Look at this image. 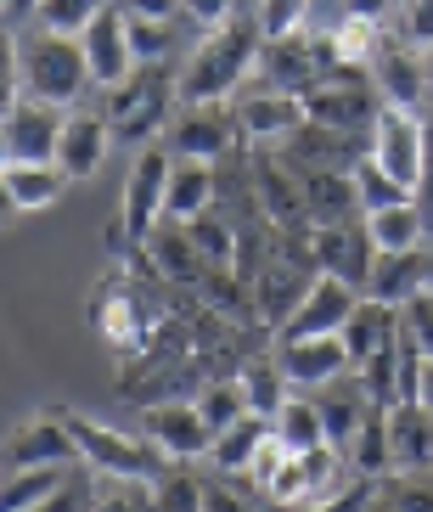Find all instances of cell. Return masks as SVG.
Listing matches in <instances>:
<instances>
[{
    "mask_svg": "<svg viewBox=\"0 0 433 512\" xmlns=\"http://www.w3.org/2000/svg\"><path fill=\"white\" fill-rule=\"evenodd\" d=\"M259 490H265L270 501H310V462H304V451H287L282 467H276Z\"/></svg>",
    "mask_w": 433,
    "mask_h": 512,
    "instance_id": "ab89813d",
    "label": "cell"
},
{
    "mask_svg": "<svg viewBox=\"0 0 433 512\" xmlns=\"http://www.w3.org/2000/svg\"><path fill=\"white\" fill-rule=\"evenodd\" d=\"M17 85L23 96H40V102H57V107H79L85 91L96 85L90 79V62H85V46L74 34H51V29H34L29 40H17Z\"/></svg>",
    "mask_w": 433,
    "mask_h": 512,
    "instance_id": "7a4b0ae2",
    "label": "cell"
},
{
    "mask_svg": "<svg viewBox=\"0 0 433 512\" xmlns=\"http://www.w3.org/2000/svg\"><path fill=\"white\" fill-rule=\"evenodd\" d=\"M366 152L389 169L405 192H417L422 169H428V124L417 119V107L383 102L377 107V119H372V141H366Z\"/></svg>",
    "mask_w": 433,
    "mask_h": 512,
    "instance_id": "5b68a950",
    "label": "cell"
},
{
    "mask_svg": "<svg viewBox=\"0 0 433 512\" xmlns=\"http://www.w3.org/2000/svg\"><path fill=\"white\" fill-rule=\"evenodd\" d=\"M6 462L12 467H85V456H79V439L68 428V417L51 411V417H29L17 428L12 445H6Z\"/></svg>",
    "mask_w": 433,
    "mask_h": 512,
    "instance_id": "e0dca14e",
    "label": "cell"
},
{
    "mask_svg": "<svg viewBox=\"0 0 433 512\" xmlns=\"http://www.w3.org/2000/svg\"><path fill=\"white\" fill-rule=\"evenodd\" d=\"M254 186H259V203H265V214H270L282 231L315 220V214H310V197H304V181H293L282 164L259 158V164H254Z\"/></svg>",
    "mask_w": 433,
    "mask_h": 512,
    "instance_id": "484cf974",
    "label": "cell"
},
{
    "mask_svg": "<svg viewBox=\"0 0 433 512\" xmlns=\"http://www.w3.org/2000/svg\"><path fill=\"white\" fill-rule=\"evenodd\" d=\"M79 46H85V62H90L96 91H119L124 79L141 68V62H135V46H130V12H124L119 0H113V6H107V12L79 34Z\"/></svg>",
    "mask_w": 433,
    "mask_h": 512,
    "instance_id": "9c48e42d",
    "label": "cell"
},
{
    "mask_svg": "<svg viewBox=\"0 0 433 512\" xmlns=\"http://www.w3.org/2000/svg\"><path fill=\"white\" fill-rule=\"evenodd\" d=\"M147 248H152V259L164 265V276H186V271H197V259H203L186 226H180V231H152Z\"/></svg>",
    "mask_w": 433,
    "mask_h": 512,
    "instance_id": "f35d334b",
    "label": "cell"
},
{
    "mask_svg": "<svg viewBox=\"0 0 433 512\" xmlns=\"http://www.w3.org/2000/svg\"><path fill=\"white\" fill-rule=\"evenodd\" d=\"M344 344H349V361L355 366L383 355V349H394L400 344V304L366 293V299L355 304V316L344 321Z\"/></svg>",
    "mask_w": 433,
    "mask_h": 512,
    "instance_id": "d6986e66",
    "label": "cell"
},
{
    "mask_svg": "<svg viewBox=\"0 0 433 512\" xmlns=\"http://www.w3.org/2000/svg\"><path fill=\"white\" fill-rule=\"evenodd\" d=\"M6 6H12V17H34V12H40V0H6Z\"/></svg>",
    "mask_w": 433,
    "mask_h": 512,
    "instance_id": "f907efd6",
    "label": "cell"
},
{
    "mask_svg": "<svg viewBox=\"0 0 433 512\" xmlns=\"http://www.w3.org/2000/svg\"><path fill=\"white\" fill-rule=\"evenodd\" d=\"M310 259H315V271L344 276V282L366 287L372 282V265H377V242L366 237V226H349V220H315Z\"/></svg>",
    "mask_w": 433,
    "mask_h": 512,
    "instance_id": "8fae6325",
    "label": "cell"
},
{
    "mask_svg": "<svg viewBox=\"0 0 433 512\" xmlns=\"http://www.w3.org/2000/svg\"><path fill=\"white\" fill-rule=\"evenodd\" d=\"M0 181H6V197H12L17 214H34V209H51V203L68 192V169L62 164H29V158H6Z\"/></svg>",
    "mask_w": 433,
    "mask_h": 512,
    "instance_id": "603a6c76",
    "label": "cell"
},
{
    "mask_svg": "<svg viewBox=\"0 0 433 512\" xmlns=\"http://www.w3.org/2000/svg\"><path fill=\"white\" fill-rule=\"evenodd\" d=\"M62 124H68V107H57V102H40V96H17V102H6V158L57 164Z\"/></svg>",
    "mask_w": 433,
    "mask_h": 512,
    "instance_id": "30bf717a",
    "label": "cell"
},
{
    "mask_svg": "<svg viewBox=\"0 0 433 512\" xmlns=\"http://www.w3.org/2000/svg\"><path fill=\"white\" fill-rule=\"evenodd\" d=\"M270 428H276V439H282L287 451H315V445H332L327 439V422H321V400L304 389L287 394V406L270 417Z\"/></svg>",
    "mask_w": 433,
    "mask_h": 512,
    "instance_id": "83f0119b",
    "label": "cell"
},
{
    "mask_svg": "<svg viewBox=\"0 0 433 512\" xmlns=\"http://www.w3.org/2000/svg\"><path fill=\"white\" fill-rule=\"evenodd\" d=\"M68 417V428H74L79 439V456H85V467L96 473V479H119V484H158L169 473V456L152 445L147 434L130 439L119 434L113 422H96V417H79V411H62Z\"/></svg>",
    "mask_w": 433,
    "mask_h": 512,
    "instance_id": "3957f363",
    "label": "cell"
},
{
    "mask_svg": "<svg viewBox=\"0 0 433 512\" xmlns=\"http://www.w3.org/2000/svg\"><path fill=\"white\" fill-rule=\"evenodd\" d=\"M349 181H355L360 214H366V209H383V203H400V197H411V192H405V186L389 175V169L377 164L372 152H366V158H355V169H349Z\"/></svg>",
    "mask_w": 433,
    "mask_h": 512,
    "instance_id": "d590c367",
    "label": "cell"
},
{
    "mask_svg": "<svg viewBox=\"0 0 433 512\" xmlns=\"http://www.w3.org/2000/svg\"><path fill=\"white\" fill-rule=\"evenodd\" d=\"M417 400L433 411V361H422V383H417Z\"/></svg>",
    "mask_w": 433,
    "mask_h": 512,
    "instance_id": "681fc988",
    "label": "cell"
},
{
    "mask_svg": "<svg viewBox=\"0 0 433 512\" xmlns=\"http://www.w3.org/2000/svg\"><path fill=\"white\" fill-rule=\"evenodd\" d=\"M400 332L433 361V293H428V287H422L417 299H405V304H400Z\"/></svg>",
    "mask_w": 433,
    "mask_h": 512,
    "instance_id": "7bdbcfd3",
    "label": "cell"
},
{
    "mask_svg": "<svg viewBox=\"0 0 433 512\" xmlns=\"http://www.w3.org/2000/svg\"><path fill=\"white\" fill-rule=\"evenodd\" d=\"M372 85L383 102L394 107H422L433 96V74H428V51L411 46V40H383L372 57Z\"/></svg>",
    "mask_w": 433,
    "mask_h": 512,
    "instance_id": "7c38bea8",
    "label": "cell"
},
{
    "mask_svg": "<svg viewBox=\"0 0 433 512\" xmlns=\"http://www.w3.org/2000/svg\"><path fill=\"white\" fill-rule=\"evenodd\" d=\"M141 434H147L169 462H197V456L214 451V434H220V428L203 417L197 400H158V406L141 411Z\"/></svg>",
    "mask_w": 433,
    "mask_h": 512,
    "instance_id": "52a82bcc",
    "label": "cell"
},
{
    "mask_svg": "<svg viewBox=\"0 0 433 512\" xmlns=\"http://www.w3.org/2000/svg\"><path fill=\"white\" fill-rule=\"evenodd\" d=\"M400 34H405V40H411V46L433 51V0H405Z\"/></svg>",
    "mask_w": 433,
    "mask_h": 512,
    "instance_id": "f6af8a7d",
    "label": "cell"
},
{
    "mask_svg": "<svg viewBox=\"0 0 433 512\" xmlns=\"http://www.w3.org/2000/svg\"><path fill=\"white\" fill-rule=\"evenodd\" d=\"M310 124V107H304L299 91H276V85H265V91L242 96L237 102V130L248 141H259V147H270V141H293Z\"/></svg>",
    "mask_w": 433,
    "mask_h": 512,
    "instance_id": "9a60e30c",
    "label": "cell"
},
{
    "mask_svg": "<svg viewBox=\"0 0 433 512\" xmlns=\"http://www.w3.org/2000/svg\"><path fill=\"white\" fill-rule=\"evenodd\" d=\"M186 231H192L197 254L209 259V265H231V259H237V231L225 226V220H220L214 209H209V214H197V220H192Z\"/></svg>",
    "mask_w": 433,
    "mask_h": 512,
    "instance_id": "74e56055",
    "label": "cell"
},
{
    "mask_svg": "<svg viewBox=\"0 0 433 512\" xmlns=\"http://www.w3.org/2000/svg\"><path fill=\"white\" fill-rule=\"evenodd\" d=\"M428 271H433V254H428V248H405V254H377L366 293H377V299H389V304H405V299H417L422 287H428Z\"/></svg>",
    "mask_w": 433,
    "mask_h": 512,
    "instance_id": "cb8c5ba5",
    "label": "cell"
},
{
    "mask_svg": "<svg viewBox=\"0 0 433 512\" xmlns=\"http://www.w3.org/2000/svg\"><path fill=\"white\" fill-rule=\"evenodd\" d=\"M355 304H360V287L355 282L315 271V282H310V293L299 299V310L282 321V338H321V332H344V321L355 316Z\"/></svg>",
    "mask_w": 433,
    "mask_h": 512,
    "instance_id": "5bb4252c",
    "label": "cell"
},
{
    "mask_svg": "<svg viewBox=\"0 0 433 512\" xmlns=\"http://www.w3.org/2000/svg\"><path fill=\"white\" fill-rule=\"evenodd\" d=\"M259 51H265V29L259 17H231L220 29H209L197 40V51L180 62V107L225 102L248 74H259Z\"/></svg>",
    "mask_w": 433,
    "mask_h": 512,
    "instance_id": "6da1fadb",
    "label": "cell"
},
{
    "mask_svg": "<svg viewBox=\"0 0 433 512\" xmlns=\"http://www.w3.org/2000/svg\"><path fill=\"white\" fill-rule=\"evenodd\" d=\"M79 467H12L6 479V512H40L74 484Z\"/></svg>",
    "mask_w": 433,
    "mask_h": 512,
    "instance_id": "f1b7e54d",
    "label": "cell"
},
{
    "mask_svg": "<svg viewBox=\"0 0 433 512\" xmlns=\"http://www.w3.org/2000/svg\"><path fill=\"white\" fill-rule=\"evenodd\" d=\"M130 17H175V12H186V0H119Z\"/></svg>",
    "mask_w": 433,
    "mask_h": 512,
    "instance_id": "7dc6e473",
    "label": "cell"
},
{
    "mask_svg": "<svg viewBox=\"0 0 433 512\" xmlns=\"http://www.w3.org/2000/svg\"><path fill=\"white\" fill-rule=\"evenodd\" d=\"M428 293H433V271H428Z\"/></svg>",
    "mask_w": 433,
    "mask_h": 512,
    "instance_id": "816d5d0a",
    "label": "cell"
},
{
    "mask_svg": "<svg viewBox=\"0 0 433 512\" xmlns=\"http://www.w3.org/2000/svg\"><path fill=\"white\" fill-rule=\"evenodd\" d=\"M158 507H186V512L209 507V484L186 479V473H164L158 479Z\"/></svg>",
    "mask_w": 433,
    "mask_h": 512,
    "instance_id": "ee69618b",
    "label": "cell"
},
{
    "mask_svg": "<svg viewBox=\"0 0 433 512\" xmlns=\"http://www.w3.org/2000/svg\"><path fill=\"white\" fill-rule=\"evenodd\" d=\"M169 169H175V152L164 147H141L135 152L130 175H124V197H119V220L130 231V242H147L164 220V197H169Z\"/></svg>",
    "mask_w": 433,
    "mask_h": 512,
    "instance_id": "8992f818",
    "label": "cell"
},
{
    "mask_svg": "<svg viewBox=\"0 0 433 512\" xmlns=\"http://www.w3.org/2000/svg\"><path fill=\"white\" fill-rule=\"evenodd\" d=\"M231 119L220 113V102H203V107H186L175 119V130H169V152H180V158H220V152H231Z\"/></svg>",
    "mask_w": 433,
    "mask_h": 512,
    "instance_id": "44dd1931",
    "label": "cell"
},
{
    "mask_svg": "<svg viewBox=\"0 0 433 512\" xmlns=\"http://www.w3.org/2000/svg\"><path fill=\"white\" fill-rule=\"evenodd\" d=\"M169 102H180V74H169V62H141L119 91H113V136L124 147H147L158 130L169 124Z\"/></svg>",
    "mask_w": 433,
    "mask_h": 512,
    "instance_id": "277c9868",
    "label": "cell"
},
{
    "mask_svg": "<svg viewBox=\"0 0 433 512\" xmlns=\"http://www.w3.org/2000/svg\"><path fill=\"white\" fill-rule=\"evenodd\" d=\"M310 282H315V276H299L287 259H282V265H265V276H259V287H254V293H259V316L282 332V321L299 310V299L310 293Z\"/></svg>",
    "mask_w": 433,
    "mask_h": 512,
    "instance_id": "4dcf8cb0",
    "label": "cell"
},
{
    "mask_svg": "<svg viewBox=\"0 0 433 512\" xmlns=\"http://www.w3.org/2000/svg\"><path fill=\"white\" fill-rule=\"evenodd\" d=\"M315 400H321V422H327V439L344 451L349 439H355V428L366 422V411H372V394H366V383L360 377H338V383H327V389H315Z\"/></svg>",
    "mask_w": 433,
    "mask_h": 512,
    "instance_id": "d4e9b609",
    "label": "cell"
},
{
    "mask_svg": "<svg viewBox=\"0 0 433 512\" xmlns=\"http://www.w3.org/2000/svg\"><path fill=\"white\" fill-rule=\"evenodd\" d=\"M344 456H349V473H360V479H383V473H394L389 406H372V411H366V422L355 428V439L344 445Z\"/></svg>",
    "mask_w": 433,
    "mask_h": 512,
    "instance_id": "4316f807",
    "label": "cell"
},
{
    "mask_svg": "<svg viewBox=\"0 0 433 512\" xmlns=\"http://www.w3.org/2000/svg\"><path fill=\"white\" fill-rule=\"evenodd\" d=\"M113 0H40V12H34V29H51V34H85L96 17L107 12Z\"/></svg>",
    "mask_w": 433,
    "mask_h": 512,
    "instance_id": "836d02e7",
    "label": "cell"
},
{
    "mask_svg": "<svg viewBox=\"0 0 433 512\" xmlns=\"http://www.w3.org/2000/svg\"><path fill=\"white\" fill-rule=\"evenodd\" d=\"M282 372L293 389L315 394L327 389V383H338L344 372H355V361H349V344L344 332H321V338H282Z\"/></svg>",
    "mask_w": 433,
    "mask_h": 512,
    "instance_id": "4fadbf2b",
    "label": "cell"
},
{
    "mask_svg": "<svg viewBox=\"0 0 433 512\" xmlns=\"http://www.w3.org/2000/svg\"><path fill=\"white\" fill-rule=\"evenodd\" d=\"M113 141L119 136H113L107 107H68V124H62V141H57V164L68 169V181H90L102 169Z\"/></svg>",
    "mask_w": 433,
    "mask_h": 512,
    "instance_id": "2e32d148",
    "label": "cell"
},
{
    "mask_svg": "<svg viewBox=\"0 0 433 512\" xmlns=\"http://www.w3.org/2000/svg\"><path fill=\"white\" fill-rule=\"evenodd\" d=\"M389 439H394V473H433V411L422 400L389 406Z\"/></svg>",
    "mask_w": 433,
    "mask_h": 512,
    "instance_id": "ac0fdd59",
    "label": "cell"
},
{
    "mask_svg": "<svg viewBox=\"0 0 433 512\" xmlns=\"http://www.w3.org/2000/svg\"><path fill=\"white\" fill-rule=\"evenodd\" d=\"M197 406H203V417H209L214 428H231L237 417H248V394H242V383L231 377V383H209V389L197 394Z\"/></svg>",
    "mask_w": 433,
    "mask_h": 512,
    "instance_id": "60d3db41",
    "label": "cell"
},
{
    "mask_svg": "<svg viewBox=\"0 0 433 512\" xmlns=\"http://www.w3.org/2000/svg\"><path fill=\"white\" fill-rule=\"evenodd\" d=\"M214 209V164L209 158H180L175 152V169H169V197H164V220L175 226H192L197 214Z\"/></svg>",
    "mask_w": 433,
    "mask_h": 512,
    "instance_id": "7402d4cb",
    "label": "cell"
},
{
    "mask_svg": "<svg viewBox=\"0 0 433 512\" xmlns=\"http://www.w3.org/2000/svg\"><path fill=\"white\" fill-rule=\"evenodd\" d=\"M360 68H344V79H315L310 91H304V107H310V124H327V130H372L377 107V85H360Z\"/></svg>",
    "mask_w": 433,
    "mask_h": 512,
    "instance_id": "ba28073f",
    "label": "cell"
},
{
    "mask_svg": "<svg viewBox=\"0 0 433 512\" xmlns=\"http://www.w3.org/2000/svg\"><path fill=\"white\" fill-rule=\"evenodd\" d=\"M186 17H192L197 29H220L237 17V0H186Z\"/></svg>",
    "mask_w": 433,
    "mask_h": 512,
    "instance_id": "bcb514c9",
    "label": "cell"
},
{
    "mask_svg": "<svg viewBox=\"0 0 433 512\" xmlns=\"http://www.w3.org/2000/svg\"><path fill=\"white\" fill-rule=\"evenodd\" d=\"M237 383H242V394H248V411H254V417H276V411L287 406V394H293L282 361H248L237 372Z\"/></svg>",
    "mask_w": 433,
    "mask_h": 512,
    "instance_id": "1f68e13d",
    "label": "cell"
},
{
    "mask_svg": "<svg viewBox=\"0 0 433 512\" xmlns=\"http://www.w3.org/2000/svg\"><path fill=\"white\" fill-rule=\"evenodd\" d=\"M332 46H338V62H344V68H372L377 46H383V23H377V17H338Z\"/></svg>",
    "mask_w": 433,
    "mask_h": 512,
    "instance_id": "d6a6232c",
    "label": "cell"
},
{
    "mask_svg": "<svg viewBox=\"0 0 433 512\" xmlns=\"http://www.w3.org/2000/svg\"><path fill=\"white\" fill-rule=\"evenodd\" d=\"M394 6H400V0H344V17H377V23H383Z\"/></svg>",
    "mask_w": 433,
    "mask_h": 512,
    "instance_id": "c3c4849f",
    "label": "cell"
},
{
    "mask_svg": "<svg viewBox=\"0 0 433 512\" xmlns=\"http://www.w3.org/2000/svg\"><path fill=\"white\" fill-rule=\"evenodd\" d=\"M135 62H169L175 57V17H130Z\"/></svg>",
    "mask_w": 433,
    "mask_h": 512,
    "instance_id": "8d00e7d4",
    "label": "cell"
},
{
    "mask_svg": "<svg viewBox=\"0 0 433 512\" xmlns=\"http://www.w3.org/2000/svg\"><path fill=\"white\" fill-rule=\"evenodd\" d=\"M265 439H270V417H237L231 428H220L214 434V451H209V462L220 467V473H248L254 467V456L265 451Z\"/></svg>",
    "mask_w": 433,
    "mask_h": 512,
    "instance_id": "f546056e",
    "label": "cell"
},
{
    "mask_svg": "<svg viewBox=\"0 0 433 512\" xmlns=\"http://www.w3.org/2000/svg\"><path fill=\"white\" fill-rule=\"evenodd\" d=\"M96 327L107 332V344H141V327H147V316H141V304L130 299V293H107L102 304H96Z\"/></svg>",
    "mask_w": 433,
    "mask_h": 512,
    "instance_id": "e575fe53",
    "label": "cell"
},
{
    "mask_svg": "<svg viewBox=\"0 0 433 512\" xmlns=\"http://www.w3.org/2000/svg\"><path fill=\"white\" fill-rule=\"evenodd\" d=\"M304 17H310V0H259V29H265V40L299 34Z\"/></svg>",
    "mask_w": 433,
    "mask_h": 512,
    "instance_id": "b9f144b4",
    "label": "cell"
},
{
    "mask_svg": "<svg viewBox=\"0 0 433 512\" xmlns=\"http://www.w3.org/2000/svg\"><path fill=\"white\" fill-rule=\"evenodd\" d=\"M366 237L377 242V254H405V248H428V214H422L417 197H400V203H383V209L360 214Z\"/></svg>",
    "mask_w": 433,
    "mask_h": 512,
    "instance_id": "ffe728a7",
    "label": "cell"
}]
</instances>
